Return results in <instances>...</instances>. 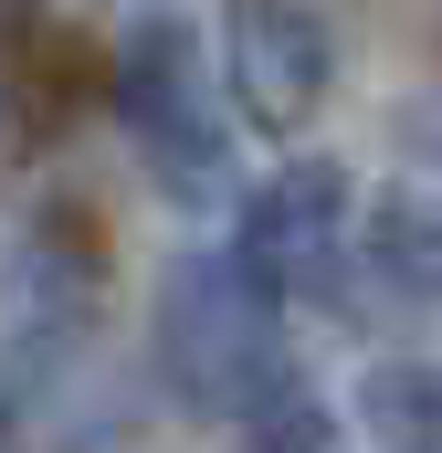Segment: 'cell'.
Returning a JSON list of instances; mask_svg holds the SVG:
<instances>
[{"label":"cell","instance_id":"6da1fadb","mask_svg":"<svg viewBox=\"0 0 442 453\" xmlns=\"http://www.w3.org/2000/svg\"><path fill=\"white\" fill-rule=\"evenodd\" d=\"M158 369L190 411H263L285 390V296H263L242 253H179L158 285Z\"/></svg>","mask_w":442,"mask_h":453},{"label":"cell","instance_id":"7a4b0ae2","mask_svg":"<svg viewBox=\"0 0 442 453\" xmlns=\"http://www.w3.org/2000/svg\"><path fill=\"white\" fill-rule=\"evenodd\" d=\"M116 116H126V137L158 158V180L179 201H211L232 180V137H221V106L201 85V53H190L179 21H137L116 42Z\"/></svg>","mask_w":442,"mask_h":453},{"label":"cell","instance_id":"3957f363","mask_svg":"<svg viewBox=\"0 0 442 453\" xmlns=\"http://www.w3.org/2000/svg\"><path fill=\"white\" fill-rule=\"evenodd\" d=\"M221 64H232V106L253 116L263 137H295L306 116L327 106V74H337L327 11L316 0H232Z\"/></svg>","mask_w":442,"mask_h":453},{"label":"cell","instance_id":"277c9868","mask_svg":"<svg viewBox=\"0 0 442 453\" xmlns=\"http://www.w3.org/2000/svg\"><path fill=\"white\" fill-rule=\"evenodd\" d=\"M242 274L263 285V296H306V285H327L337 253H347V169L337 158H295V169H274L253 201H242Z\"/></svg>","mask_w":442,"mask_h":453},{"label":"cell","instance_id":"5b68a950","mask_svg":"<svg viewBox=\"0 0 442 453\" xmlns=\"http://www.w3.org/2000/svg\"><path fill=\"white\" fill-rule=\"evenodd\" d=\"M242 422H253V433H242V453H327V411H316L295 380H285L263 411H242Z\"/></svg>","mask_w":442,"mask_h":453}]
</instances>
